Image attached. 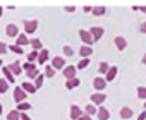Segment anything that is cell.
I'll list each match as a JSON object with an SVG mask.
<instances>
[{
  "label": "cell",
  "mask_w": 146,
  "mask_h": 120,
  "mask_svg": "<svg viewBox=\"0 0 146 120\" xmlns=\"http://www.w3.org/2000/svg\"><path fill=\"white\" fill-rule=\"evenodd\" d=\"M79 38L83 40V43L86 45V46H91L95 41H93V38H91V34H90V31H86V29H79Z\"/></svg>",
  "instance_id": "1"
},
{
  "label": "cell",
  "mask_w": 146,
  "mask_h": 120,
  "mask_svg": "<svg viewBox=\"0 0 146 120\" xmlns=\"http://www.w3.org/2000/svg\"><path fill=\"white\" fill-rule=\"evenodd\" d=\"M103 28H100V26H93L91 29H90V34H91V38H93V41H98V40H102V36H103Z\"/></svg>",
  "instance_id": "2"
},
{
  "label": "cell",
  "mask_w": 146,
  "mask_h": 120,
  "mask_svg": "<svg viewBox=\"0 0 146 120\" xmlns=\"http://www.w3.org/2000/svg\"><path fill=\"white\" fill-rule=\"evenodd\" d=\"M93 88H95L98 93H102V91L107 88V81H105L103 77H95V79H93Z\"/></svg>",
  "instance_id": "3"
},
{
  "label": "cell",
  "mask_w": 146,
  "mask_h": 120,
  "mask_svg": "<svg viewBox=\"0 0 146 120\" xmlns=\"http://www.w3.org/2000/svg\"><path fill=\"white\" fill-rule=\"evenodd\" d=\"M36 28H38V21L36 19H31V21H24V31L26 33H35L36 31Z\"/></svg>",
  "instance_id": "4"
},
{
  "label": "cell",
  "mask_w": 146,
  "mask_h": 120,
  "mask_svg": "<svg viewBox=\"0 0 146 120\" xmlns=\"http://www.w3.org/2000/svg\"><path fill=\"white\" fill-rule=\"evenodd\" d=\"M105 100H107V94H103V93H95V94H91V105H103Z\"/></svg>",
  "instance_id": "5"
},
{
  "label": "cell",
  "mask_w": 146,
  "mask_h": 120,
  "mask_svg": "<svg viewBox=\"0 0 146 120\" xmlns=\"http://www.w3.org/2000/svg\"><path fill=\"white\" fill-rule=\"evenodd\" d=\"M64 67H65L64 57H53V60H52V69L57 71V69H64Z\"/></svg>",
  "instance_id": "6"
},
{
  "label": "cell",
  "mask_w": 146,
  "mask_h": 120,
  "mask_svg": "<svg viewBox=\"0 0 146 120\" xmlns=\"http://www.w3.org/2000/svg\"><path fill=\"white\" fill-rule=\"evenodd\" d=\"M115 76H117V65H110V69L107 71V74H105V81H107V84L108 82H112L113 79H115Z\"/></svg>",
  "instance_id": "7"
},
{
  "label": "cell",
  "mask_w": 146,
  "mask_h": 120,
  "mask_svg": "<svg viewBox=\"0 0 146 120\" xmlns=\"http://www.w3.org/2000/svg\"><path fill=\"white\" fill-rule=\"evenodd\" d=\"M76 67L74 65H69V67H64V77L69 81V79H74L76 77Z\"/></svg>",
  "instance_id": "8"
},
{
  "label": "cell",
  "mask_w": 146,
  "mask_h": 120,
  "mask_svg": "<svg viewBox=\"0 0 146 120\" xmlns=\"http://www.w3.org/2000/svg\"><path fill=\"white\" fill-rule=\"evenodd\" d=\"M26 96H28V94L23 91V88H19V86H17V88L14 89V100H16L17 103H23V101L26 100Z\"/></svg>",
  "instance_id": "9"
},
{
  "label": "cell",
  "mask_w": 146,
  "mask_h": 120,
  "mask_svg": "<svg viewBox=\"0 0 146 120\" xmlns=\"http://www.w3.org/2000/svg\"><path fill=\"white\" fill-rule=\"evenodd\" d=\"M113 41H115V46H117V50H119V51H124V50L127 48V41H125V38H124V36H117Z\"/></svg>",
  "instance_id": "10"
},
{
  "label": "cell",
  "mask_w": 146,
  "mask_h": 120,
  "mask_svg": "<svg viewBox=\"0 0 146 120\" xmlns=\"http://www.w3.org/2000/svg\"><path fill=\"white\" fill-rule=\"evenodd\" d=\"M96 117H98V120H108V118H110V111H108L105 106H100V108L96 110Z\"/></svg>",
  "instance_id": "11"
},
{
  "label": "cell",
  "mask_w": 146,
  "mask_h": 120,
  "mask_svg": "<svg viewBox=\"0 0 146 120\" xmlns=\"http://www.w3.org/2000/svg\"><path fill=\"white\" fill-rule=\"evenodd\" d=\"M81 115H83V110H81L78 105H72V106H70V118H72V120H78Z\"/></svg>",
  "instance_id": "12"
},
{
  "label": "cell",
  "mask_w": 146,
  "mask_h": 120,
  "mask_svg": "<svg viewBox=\"0 0 146 120\" xmlns=\"http://www.w3.org/2000/svg\"><path fill=\"white\" fill-rule=\"evenodd\" d=\"M5 33H7V36L14 38V36H17V34H19V28H17L16 24H9V26L5 28Z\"/></svg>",
  "instance_id": "13"
},
{
  "label": "cell",
  "mask_w": 146,
  "mask_h": 120,
  "mask_svg": "<svg viewBox=\"0 0 146 120\" xmlns=\"http://www.w3.org/2000/svg\"><path fill=\"white\" fill-rule=\"evenodd\" d=\"M93 53V48L91 46H86V45H83L81 48H79V55H81V58H90V55Z\"/></svg>",
  "instance_id": "14"
},
{
  "label": "cell",
  "mask_w": 146,
  "mask_h": 120,
  "mask_svg": "<svg viewBox=\"0 0 146 120\" xmlns=\"http://www.w3.org/2000/svg\"><path fill=\"white\" fill-rule=\"evenodd\" d=\"M48 55H50V51H48V50H45V48H41V51L38 53V58H36V60H38V64H41V65H43L46 60H48Z\"/></svg>",
  "instance_id": "15"
},
{
  "label": "cell",
  "mask_w": 146,
  "mask_h": 120,
  "mask_svg": "<svg viewBox=\"0 0 146 120\" xmlns=\"http://www.w3.org/2000/svg\"><path fill=\"white\" fill-rule=\"evenodd\" d=\"M119 115H120V118H131V117L134 115V111H132V108H129V106H124V108H120Z\"/></svg>",
  "instance_id": "16"
},
{
  "label": "cell",
  "mask_w": 146,
  "mask_h": 120,
  "mask_svg": "<svg viewBox=\"0 0 146 120\" xmlns=\"http://www.w3.org/2000/svg\"><path fill=\"white\" fill-rule=\"evenodd\" d=\"M79 84H81V81H79L78 77H74V79H69V81L65 82V88H67V89H74V88H78Z\"/></svg>",
  "instance_id": "17"
},
{
  "label": "cell",
  "mask_w": 146,
  "mask_h": 120,
  "mask_svg": "<svg viewBox=\"0 0 146 120\" xmlns=\"http://www.w3.org/2000/svg\"><path fill=\"white\" fill-rule=\"evenodd\" d=\"M16 43H17V46H21V48H23V45H28V43H29V40H28V36H26V34H17Z\"/></svg>",
  "instance_id": "18"
},
{
  "label": "cell",
  "mask_w": 146,
  "mask_h": 120,
  "mask_svg": "<svg viewBox=\"0 0 146 120\" xmlns=\"http://www.w3.org/2000/svg\"><path fill=\"white\" fill-rule=\"evenodd\" d=\"M23 91L24 93H36V88H35V84H31V82H23Z\"/></svg>",
  "instance_id": "19"
},
{
  "label": "cell",
  "mask_w": 146,
  "mask_h": 120,
  "mask_svg": "<svg viewBox=\"0 0 146 120\" xmlns=\"http://www.w3.org/2000/svg\"><path fill=\"white\" fill-rule=\"evenodd\" d=\"M9 71H11V74H12V76H17V74H21V71H23V69H21V65H19L17 62H14V64L9 67Z\"/></svg>",
  "instance_id": "20"
},
{
  "label": "cell",
  "mask_w": 146,
  "mask_h": 120,
  "mask_svg": "<svg viewBox=\"0 0 146 120\" xmlns=\"http://www.w3.org/2000/svg\"><path fill=\"white\" fill-rule=\"evenodd\" d=\"M96 110H98V108H96L95 105H91V103L84 106V113H86V115H90V117H91V115H95V113H96Z\"/></svg>",
  "instance_id": "21"
},
{
  "label": "cell",
  "mask_w": 146,
  "mask_h": 120,
  "mask_svg": "<svg viewBox=\"0 0 146 120\" xmlns=\"http://www.w3.org/2000/svg\"><path fill=\"white\" fill-rule=\"evenodd\" d=\"M91 11H93V14H95V16H98V17H100V16H103V14L107 12V9H105L103 5H98V7L91 9Z\"/></svg>",
  "instance_id": "22"
},
{
  "label": "cell",
  "mask_w": 146,
  "mask_h": 120,
  "mask_svg": "<svg viewBox=\"0 0 146 120\" xmlns=\"http://www.w3.org/2000/svg\"><path fill=\"white\" fill-rule=\"evenodd\" d=\"M29 45L33 46V50H35V51L41 50V41H40V40H36V38H35V40H29Z\"/></svg>",
  "instance_id": "23"
},
{
  "label": "cell",
  "mask_w": 146,
  "mask_h": 120,
  "mask_svg": "<svg viewBox=\"0 0 146 120\" xmlns=\"http://www.w3.org/2000/svg\"><path fill=\"white\" fill-rule=\"evenodd\" d=\"M29 108H31V105H29V103H26V101H23V103H19V105H17V108H16V110L21 113V111H28Z\"/></svg>",
  "instance_id": "24"
},
{
  "label": "cell",
  "mask_w": 146,
  "mask_h": 120,
  "mask_svg": "<svg viewBox=\"0 0 146 120\" xmlns=\"http://www.w3.org/2000/svg\"><path fill=\"white\" fill-rule=\"evenodd\" d=\"M7 120H21V113L17 110H12L9 115H7Z\"/></svg>",
  "instance_id": "25"
},
{
  "label": "cell",
  "mask_w": 146,
  "mask_h": 120,
  "mask_svg": "<svg viewBox=\"0 0 146 120\" xmlns=\"http://www.w3.org/2000/svg\"><path fill=\"white\" fill-rule=\"evenodd\" d=\"M90 65V58H81V62L76 65V69H79V71H83V69H86Z\"/></svg>",
  "instance_id": "26"
},
{
  "label": "cell",
  "mask_w": 146,
  "mask_h": 120,
  "mask_svg": "<svg viewBox=\"0 0 146 120\" xmlns=\"http://www.w3.org/2000/svg\"><path fill=\"white\" fill-rule=\"evenodd\" d=\"M110 69V65L107 64V62H100V65H98V71H100V74H107V71Z\"/></svg>",
  "instance_id": "27"
},
{
  "label": "cell",
  "mask_w": 146,
  "mask_h": 120,
  "mask_svg": "<svg viewBox=\"0 0 146 120\" xmlns=\"http://www.w3.org/2000/svg\"><path fill=\"white\" fill-rule=\"evenodd\" d=\"M2 71H4V76L7 77V82H14V76L11 74V71H9V67H4Z\"/></svg>",
  "instance_id": "28"
},
{
  "label": "cell",
  "mask_w": 146,
  "mask_h": 120,
  "mask_svg": "<svg viewBox=\"0 0 146 120\" xmlns=\"http://www.w3.org/2000/svg\"><path fill=\"white\" fill-rule=\"evenodd\" d=\"M9 89V82L5 79H0V93H7Z\"/></svg>",
  "instance_id": "29"
},
{
  "label": "cell",
  "mask_w": 146,
  "mask_h": 120,
  "mask_svg": "<svg viewBox=\"0 0 146 120\" xmlns=\"http://www.w3.org/2000/svg\"><path fill=\"white\" fill-rule=\"evenodd\" d=\"M36 58H38V51H35V50H33L31 53H28V62H29V64H33Z\"/></svg>",
  "instance_id": "30"
},
{
  "label": "cell",
  "mask_w": 146,
  "mask_h": 120,
  "mask_svg": "<svg viewBox=\"0 0 146 120\" xmlns=\"http://www.w3.org/2000/svg\"><path fill=\"white\" fill-rule=\"evenodd\" d=\"M38 76H40V74H38V69H36V67L31 69V71H28V77H29V79H36Z\"/></svg>",
  "instance_id": "31"
},
{
  "label": "cell",
  "mask_w": 146,
  "mask_h": 120,
  "mask_svg": "<svg viewBox=\"0 0 146 120\" xmlns=\"http://www.w3.org/2000/svg\"><path fill=\"white\" fill-rule=\"evenodd\" d=\"M137 98L146 101V88H137Z\"/></svg>",
  "instance_id": "32"
},
{
  "label": "cell",
  "mask_w": 146,
  "mask_h": 120,
  "mask_svg": "<svg viewBox=\"0 0 146 120\" xmlns=\"http://www.w3.org/2000/svg\"><path fill=\"white\" fill-rule=\"evenodd\" d=\"M45 76H46V77H53V76H55V71L52 69V65H48V67L45 69Z\"/></svg>",
  "instance_id": "33"
},
{
  "label": "cell",
  "mask_w": 146,
  "mask_h": 120,
  "mask_svg": "<svg viewBox=\"0 0 146 120\" xmlns=\"http://www.w3.org/2000/svg\"><path fill=\"white\" fill-rule=\"evenodd\" d=\"M64 53H65L67 57H72V55H74V50H72L70 46H64Z\"/></svg>",
  "instance_id": "34"
},
{
  "label": "cell",
  "mask_w": 146,
  "mask_h": 120,
  "mask_svg": "<svg viewBox=\"0 0 146 120\" xmlns=\"http://www.w3.org/2000/svg\"><path fill=\"white\" fill-rule=\"evenodd\" d=\"M9 48H11L12 51H16V53H24V51H23V48H21V46H17V45H12V46H9Z\"/></svg>",
  "instance_id": "35"
},
{
  "label": "cell",
  "mask_w": 146,
  "mask_h": 120,
  "mask_svg": "<svg viewBox=\"0 0 146 120\" xmlns=\"http://www.w3.org/2000/svg\"><path fill=\"white\" fill-rule=\"evenodd\" d=\"M41 84H43V76H38V77H36V84H35V88L38 89V88H41Z\"/></svg>",
  "instance_id": "36"
},
{
  "label": "cell",
  "mask_w": 146,
  "mask_h": 120,
  "mask_svg": "<svg viewBox=\"0 0 146 120\" xmlns=\"http://www.w3.org/2000/svg\"><path fill=\"white\" fill-rule=\"evenodd\" d=\"M23 69L28 72V71H31V69H35V64H29V62H26L24 65H23Z\"/></svg>",
  "instance_id": "37"
},
{
  "label": "cell",
  "mask_w": 146,
  "mask_h": 120,
  "mask_svg": "<svg viewBox=\"0 0 146 120\" xmlns=\"http://www.w3.org/2000/svg\"><path fill=\"white\" fill-rule=\"evenodd\" d=\"M137 120H146V110H143V111L137 115Z\"/></svg>",
  "instance_id": "38"
},
{
  "label": "cell",
  "mask_w": 146,
  "mask_h": 120,
  "mask_svg": "<svg viewBox=\"0 0 146 120\" xmlns=\"http://www.w3.org/2000/svg\"><path fill=\"white\" fill-rule=\"evenodd\" d=\"M78 120H93V118H91L90 115H86V113H83V115H81V117H79Z\"/></svg>",
  "instance_id": "39"
},
{
  "label": "cell",
  "mask_w": 146,
  "mask_h": 120,
  "mask_svg": "<svg viewBox=\"0 0 146 120\" xmlns=\"http://www.w3.org/2000/svg\"><path fill=\"white\" fill-rule=\"evenodd\" d=\"M5 50H7V46H5L2 41H0V55H2V53H5Z\"/></svg>",
  "instance_id": "40"
},
{
  "label": "cell",
  "mask_w": 146,
  "mask_h": 120,
  "mask_svg": "<svg viewBox=\"0 0 146 120\" xmlns=\"http://www.w3.org/2000/svg\"><path fill=\"white\" fill-rule=\"evenodd\" d=\"M139 29H141V33H144V34H146V22H143V24H141V28H139Z\"/></svg>",
  "instance_id": "41"
},
{
  "label": "cell",
  "mask_w": 146,
  "mask_h": 120,
  "mask_svg": "<svg viewBox=\"0 0 146 120\" xmlns=\"http://www.w3.org/2000/svg\"><path fill=\"white\" fill-rule=\"evenodd\" d=\"M74 9H76V7H74V5H70V7H69V5H67V7H65V11H67V12H74Z\"/></svg>",
  "instance_id": "42"
},
{
  "label": "cell",
  "mask_w": 146,
  "mask_h": 120,
  "mask_svg": "<svg viewBox=\"0 0 146 120\" xmlns=\"http://www.w3.org/2000/svg\"><path fill=\"white\" fill-rule=\"evenodd\" d=\"M21 120H29V117H28V115H24V113H21Z\"/></svg>",
  "instance_id": "43"
},
{
  "label": "cell",
  "mask_w": 146,
  "mask_h": 120,
  "mask_svg": "<svg viewBox=\"0 0 146 120\" xmlns=\"http://www.w3.org/2000/svg\"><path fill=\"white\" fill-rule=\"evenodd\" d=\"M141 62H143V64H144V65H146V53H144V55H143V58H141Z\"/></svg>",
  "instance_id": "44"
},
{
  "label": "cell",
  "mask_w": 146,
  "mask_h": 120,
  "mask_svg": "<svg viewBox=\"0 0 146 120\" xmlns=\"http://www.w3.org/2000/svg\"><path fill=\"white\" fill-rule=\"evenodd\" d=\"M0 16H2V7H0Z\"/></svg>",
  "instance_id": "45"
},
{
  "label": "cell",
  "mask_w": 146,
  "mask_h": 120,
  "mask_svg": "<svg viewBox=\"0 0 146 120\" xmlns=\"http://www.w3.org/2000/svg\"><path fill=\"white\" fill-rule=\"evenodd\" d=\"M0 113H2V105H0Z\"/></svg>",
  "instance_id": "46"
},
{
  "label": "cell",
  "mask_w": 146,
  "mask_h": 120,
  "mask_svg": "<svg viewBox=\"0 0 146 120\" xmlns=\"http://www.w3.org/2000/svg\"><path fill=\"white\" fill-rule=\"evenodd\" d=\"M144 108H146V101H144Z\"/></svg>",
  "instance_id": "47"
},
{
  "label": "cell",
  "mask_w": 146,
  "mask_h": 120,
  "mask_svg": "<svg viewBox=\"0 0 146 120\" xmlns=\"http://www.w3.org/2000/svg\"><path fill=\"white\" fill-rule=\"evenodd\" d=\"M0 65H2V60H0Z\"/></svg>",
  "instance_id": "48"
}]
</instances>
